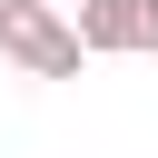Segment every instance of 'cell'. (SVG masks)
I'll return each mask as SVG.
<instances>
[{
	"label": "cell",
	"mask_w": 158,
	"mask_h": 158,
	"mask_svg": "<svg viewBox=\"0 0 158 158\" xmlns=\"http://www.w3.org/2000/svg\"><path fill=\"white\" fill-rule=\"evenodd\" d=\"M69 40H79V59H118V49H148V20H138V0H79Z\"/></svg>",
	"instance_id": "7a4b0ae2"
},
{
	"label": "cell",
	"mask_w": 158,
	"mask_h": 158,
	"mask_svg": "<svg viewBox=\"0 0 158 158\" xmlns=\"http://www.w3.org/2000/svg\"><path fill=\"white\" fill-rule=\"evenodd\" d=\"M40 10H59V20H69V10H79V0H40Z\"/></svg>",
	"instance_id": "277c9868"
},
{
	"label": "cell",
	"mask_w": 158,
	"mask_h": 158,
	"mask_svg": "<svg viewBox=\"0 0 158 158\" xmlns=\"http://www.w3.org/2000/svg\"><path fill=\"white\" fill-rule=\"evenodd\" d=\"M0 59H10L20 79H79V40H69V20L40 10V0H0Z\"/></svg>",
	"instance_id": "6da1fadb"
},
{
	"label": "cell",
	"mask_w": 158,
	"mask_h": 158,
	"mask_svg": "<svg viewBox=\"0 0 158 158\" xmlns=\"http://www.w3.org/2000/svg\"><path fill=\"white\" fill-rule=\"evenodd\" d=\"M138 20H148V49H158V0H138Z\"/></svg>",
	"instance_id": "3957f363"
}]
</instances>
